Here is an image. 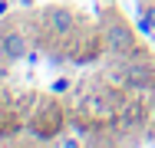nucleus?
I'll use <instances>...</instances> for the list:
<instances>
[{"label": "nucleus", "instance_id": "3", "mask_svg": "<svg viewBox=\"0 0 155 148\" xmlns=\"http://www.w3.org/2000/svg\"><path fill=\"white\" fill-rule=\"evenodd\" d=\"M27 53H30V40L20 27H10L0 33V59L3 63H20Z\"/></svg>", "mask_w": 155, "mask_h": 148}, {"label": "nucleus", "instance_id": "1", "mask_svg": "<svg viewBox=\"0 0 155 148\" xmlns=\"http://www.w3.org/2000/svg\"><path fill=\"white\" fill-rule=\"evenodd\" d=\"M102 46H106V53H112L119 59L135 56V33L116 10H109L102 17Z\"/></svg>", "mask_w": 155, "mask_h": 148}, {"label": "nucleus", "instance_id": "5", "mask_svg": "<svg viewBox=\"0 0 155 148\" xmlns=\"http://www.w3.org/2000/svg\"><path fill=\"white\" fill-rule=\"evenodd\" d=\"M3 13H7V0H0V17H3Z\"/></svg>", "mask_w": 155, "mask_h": 148}, {"label": "nucleus", "instance_id": "2", "mask_svg": "<svg viewBox=\"0 0 155 148\" xmlns=\"http://www.w3.org/2000/svg\"><path fill=\"white\" fill-rule=\"evenodd\" d=\"M40 23H43V30H46L53 40H69V36L79 30V13H76L73 7L53 3V7H46V10L40 13Z\"/></svg>", "mask_w": 155, "mask_h": 148}, {"label": "nucleus", "instance_id": "4", "mask_svg": "<svg viewBox=\"0 0 155 148\" xmlns=\"http://www.w3.org/2000/svg\"><path fill=\"white\" fill-rule=\"evenodd\" d=\"M122 79L129 89H155V72L149 63H142V59L129 56V66L122 69Z\"/></svg>", "mask_w": 155, "mask_h": 148}]
</instances>
